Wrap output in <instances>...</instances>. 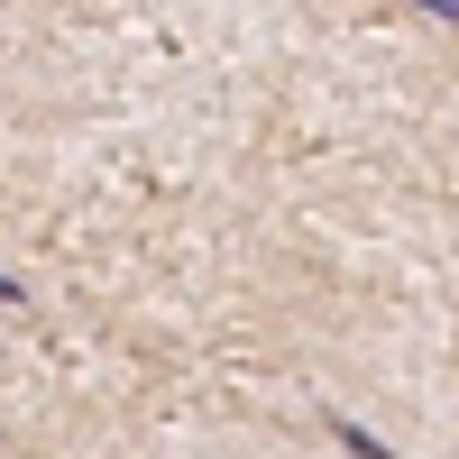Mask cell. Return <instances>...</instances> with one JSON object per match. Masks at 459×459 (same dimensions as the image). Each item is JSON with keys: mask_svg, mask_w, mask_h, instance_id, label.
<instances>
[{"mask_svg": "<svg viewBox=\"0 0 459 459\" xmlns=\"http://www.w3.org/2000/svg\"><path fill=\"white\" fill-rule=\"evenodd\" d=\"M423 10H441V19H459V0H423Z\"/></svg>", "mask_w": 459, "mask_h": 459, "instance_id": "cell-3", "label": "cell"}, {"mask_svg": "<svg viewBox=\"0 0 459 459\" xmlns=\"http://www.w3.org/2000/svg\"><path fill=\"white\" fill-rule=\"evenodd\" d=\"M331 441L350 450V459H404V450H386V441H377V432H359L350 413H331Z\"/></svg>", "mask_w": 459, "mask_h": 459, "instance_id": "cell-1", "label": "cell"}, {"mask_svg": "<svg viewBox=\"0 0 459 459\" xmlns=\"http://www.w3.org/2000/svg\"><path fill=\"white\" fill-rule=\"evenodd\" d=\"M0 303H28V285H19V276H0Z\"/></svg>", "mask_w": 459, "mask_h": 459, "instance_id": "cell-2", "label": "cell"}]
</instances>
